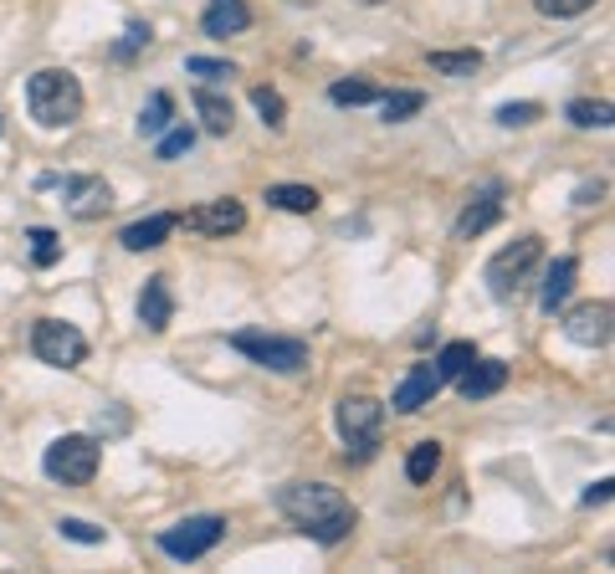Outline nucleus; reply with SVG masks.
I'll return each instance as SVG.
<instances>
[{
	"label": "nucleus",
	"mask_w": 615,
	"mask_h": 574,
	"mask_svg": "<svg viewBox=\"0 0 615 574\" xmlns=\"http://www.w3.org/2000/svg\"><path fill=\"white\" fill-rule=\"evenodd\" d=\"M601 195H605V185H601V180H595V185H585V190H579V205H595V201H601Z\"/></svg>",
	"instance_id": "obj_37"
},
{
	"label": "nucleus",
	"mask_w": 615,
	"mask_h": 574,
	"mask_svg": "<svg viewBox=\"0 0 615 574\" xmlns=\"http://www.w3.org/2000/svg\"><path fill=\"white\" fill-rule=\"evenodd\" d=\"M139 47H149V27H139V21H134V27H129V41H123V47H119V57H123V62H129V57H134Z\"/></svg>",
	"instance_id": "obj_35"
},
{
	"label": "nucleus",
	"mask_w": 615,
	"mask_h": 574,
	"mask_svg": "<svg viewBox=\"0 0 615 574\" xmlns=\"http://www.w3.org/2000/svg\"><path fill=\"white\" fill-rule=\"evenodd\" d=\"M575 278H579V262H575V256H554V262H548L544 282H538V303H544V313L564 308V298L575 293Z\"/></svg>",
	"instance_id": "obj_17"
},
{
	"label": "nucleus",
	"mask_w": 615,
	"mask_h": 574,
	"mask_svg": "<svg viewBox=\"0 0 615 574\" xmlns=\"http://www.w3.org/2000/svg\"><path fill=\"white\" fill-rule=\"evenodd\" d=\"M370 6H380V0H370Z\"/></svg>",
	"instance_id": "obj_38"
},
{
	"label": "nucleus",
	"mask_w": 615,
	"mask_h": 574,
	"mask_svg": "<svg viewBox=\"0 0 615 574\" xmlns=\"http://www.w3.org/2000/svg\"><path fill=\"white\" fill-rule=\"evenodd\" d=\"M268 205L293 211V215H313L319 211V190L313 185H268Z\"/></svg>",
	"instance_id": "obj_20"
},
{
	"label": "nucleus",
	"mask_w": 615,
	"mask_h": 574,
	"mask_svg": "<svg viewBox=\"0 0 615 574\" xmlns=\"http://www.w3.org/2000/svg\"><path fill=\"white\" fill-rule=\"evenodd\" d=\"M544 16H554V21H569V16H585L595 0H534Z\"/></svg>",
	"instance_id": "obj_34"
},
{
	"label": "nucleus",
	"mask_w": 615,
	"mask_h": 574,
	"mask_svg": "<svg viewBox=\"0 0 615 574\" xmlns=\"http://www.w3.org/2000/svg\"><path fill=\"white\" fill-rule=\"evenodd\" d=\"M380 426H385V405H380L375 395H344V401H339V436H344V446L360 456V462L375 456Z\"/></svg>",
	"instance_id": "obj_4"
},
{
	"label": "nucleus",
	"mask_w": 615,
	"mask_h": 574,
	"mask_svg": "<svg viewBox=\"0 0 615 574\" xmlns=\"http://www.w3.org/2000/svg\"><path fill=\"white\" fill-rule=\"evenodd\" d=\"M497 215H503V190H497V185H487V190L477 195V201L467 205V211L456 215V241L482 236L487 226H497Z\"/></svg>",
	"instance_id": "obj_15"
},
{
	"label": "nucleus",
	"mask_w": 615,
	"mask_h": 574,
	"mask_svg": "<svg viewBox=\"0 0 615 574\" xmlns=\"http://www.w3.org/2000/svg\"><path fill=\"white\" fill-rule=\"evenodd\" d=\"M329 98H334L339 108H360V103H375L380 88H375V82H364V78H349V82H334Z\"/></svg>",
	"instance_id": "obj_26"
},
{
	"label": "nucleus",
	"mask_w": 615,
	"mask_h": 574,
	"mask_svg": "<svg viewBox=\"0 0 615 574\" xmlns=\"http://www.w3.org/2000/svg\"><path fill=\"white\" fill-rule=\"evenodd\" d=\"M375 103H380V119H385V123H405V119H415V113L426 108V98H421V93H380Z\"/></svg>",
	"instance_id": "obj_24"
},
{
	"label": "nucleus",
	"mask_w": 615,
	"mask_h": 574,
	"mask_svg": "<svg viewBox=\"0 0 615 574\" xmlns=\"http://www.w3.org/2000/svg\"><path fill=\"white\" fill-rule=\"evenodd\" d=\"M564 119L575 123V129H611V103H605V98H595V103L575 98V103L564 108Z\"/></svg>",
	"instance_id": "obj_22"
},
{
	"label": "nucleus",
	"mask_w": 615,
	"mask_h": 574,
	"mask_svg": "<svg viewBox=\"0 0 615 574\" xmlns=\"http://www.w3.org/2000/svg\"><path fill=\"white\" fill-rule=\"evenodd\" d=\"M431 68L442 78H472L482 68V52H431Z\"/></svg>",
	"instance_id": "obj_25"
},
{
	"label": "nucleus",
	"mask_w": 615,
	"mask_h": 574,
	"mask_svg": "<svg viewBox=\"0 0 615 574\" xmlns=\"http://www.w3.org/2000/svg\"><path fill=\"white\" fill-rule=\"evenodd\" d=\"M595 503H611V477H601L595 487L585 493V507H595Z\"/></svg>",
	"instance_id": "obj_36"
},
{
	"label": "nucleus",
	"mask_w": 615,
	"mask_h": 574,
	"mask_svg": "<svg viewBox=\"0 0 615 574\" xmlns=\"http://www.w3.org/2000/svg\"><path fill=\"white\" fill-rule=\"evenodd\" d=\"M170 113H174V98L170 93H154L144 103V113H139V134H144V139H160L164 129H170Z\"/></svg>",
	"instance_id": "obj_23"
},
{
	"label": "nucleus",
	"mask_w": 615,
	"mask_h": 574,
	"mask_svg": "<svg viewBox=\"0 0 615 574\" xmlns=\"http://www.w3.org/2000/svg\"><path fill=\"white\" fill-rule=\"evenodd\" d=\"M472 360H477V349H472V344H446L442 354H436V370H442V380H456Z\"/></svg>",
	"instance_id": "obj_28"
},
{
	"label": "nucleus",
	"mask_w": 615,
	"mask_h": 574,
	"mask_svg": "<svg viewBox=\"0 0 615 574\" xmlns=\"http://www.w3.org/2000/svg\"><path fill=\"white\" fill-rule=\"evenodd\" d=\"M236 354L256 360L262 370H278V374H303L308 370V344L303 339H278V334H236L231 339Z\"/></svg>",
	"instance_id": "obj_7"
},
{
	"label": "nucleus",
	"mask_w": 615,
	"mask_h": 574,
	"mask_svg": "<svg viewBox=\"0 0 615 574\" xmlns=\"http://www.w3.org/2000/svg\"><path fill=\"white\" fill-rule=\"evenodd\" d=\"M564 339H575V344H585V349H601V344H611V303H579V308H569L564 313Z\"/></svg>",
	"instance_id": "obj_11"
},
{
	"label": "nucleus",
	"mask_w": 615,
	"mask_h": 574,
	"mask_svg": "<svg viewBox=\"0 0 615 574\" xmlns=\"http://www.w3.org/2000/svg\"><path fill=\"white\" fill-rule=\"evenodd\" d=\"M180 226V215H170V211H160V215H144V221H134V226H123L119 231V241H123V252H154L170 231Z\"/></svg>",
	"instance_id": "obj_18"
},
{
	"label": "nucleus",
	"mask_w": 615,
	"mask_h": 574,
	"mask_svg": "<svg viewBox=\"0 0 615 574\" xmlns=\"http://www.w3.org/2000/svg\"><path fill=\"white\" fill-rule=\"evenodd\" d=\"M442 370L436 364H415L411 374L401 380V390H395V411L401 415H415V411H426L431 401H436V390H442Z\"/></svg>",
	"instance_id": "obj_12"
},
{
	"label": "nucleus",
	"mask_w": 615,
	"mask_h": 574,
	"mask_svg": "<svg viewBox=\"0 0 615 574\" xmlns=\"http://www.w3.org/2000/svg\"><path fill=\"white\" fill-rule=\"evenodd\" d=\"M538 262H544V246H538V236H518L513 246H503V252L487 262V288H493L497 303H513V298L528 288V278H534Z\"/></svg>",
	"instance_id": "obj_3"
},
{
	"label": "nucleus",
	"mask_w": 615,
	"mask_h": 574,
	"mask_svg": "<svg viewBox=\"0 0 615 574\" xmlns=\"http://www.w3.org/2000/svg\"><path fill=\"white\" fill-rule=\"evenodd\" d=\"M185 72H195V78H205V82H231V78H236V68L221 62V57H190Z\"/></svg>",
	"instance_id": "obj_30"
},
{
	"label": "nucleus",
	"mask_w": 615,
	"mask_h": 574,
	"mask_svg": "<svg viewBox=\"0 0 615 574\" xmlns=\"http://www.w3.org/2000/svg\"><path fill=\"white\" fill-rule=\"evenodd\" d=\"M201 27H205V37L226 41V37H236V31L252 27V11H246V0H211L205 16H201Z\"/></svg>",
	"instance_id": "obj_16"
},
{
	"label": "nucleus",
	"mask_w": 615,
	"mask_h": 574,
	"mask_svg": "<svg viewBox=\"0 0 615 574\" xmlns=\"http://www.w3.org/2000/svg\"><path fill=\"white\" fill-rule=\"evenodd\" d=\"M278 513L303 528L313 544H339L354 528V503L329 482H288L278 487Z\"/></svg>",
	"instance_id": "obj_1"
},
{
	"label": "nucleus",
	"mask_w": 615,
	"mask_h": 574,
	"mask_svg": "<svg viewBox=\"0 0 615 574\" xmlns=\"http://www.w3.org/2000/svg\"><path fill=\"white\" fill-rule=\"evenodd\" d=\"M27 108L41 129H68L82 119V82L68 68H41L27 82Z\"/></svg>",
	"instance_id": "obj_2"
},
{
	"label": "nucleus",
	"mask_w": 615,
	"mask_h": 574,
	"mask_svg": "<svg viewBox=\"0 0 615 574\" xmlns=\"http://www.w3.org/2000/svg\"><path fill=\"white\" fill-rule=\"evenodd\" d=\"M538 113H544L538 103H503L497 108V123H503V129H528Z\"/></svg>",
	"instance_id": "obj_32"
},
{
	"label": "nucleus",
	"mask_w": 615,
	"mask_h": 574,
	"mask_svg": "<svg viewBox=\"0 0 615 574\" xmlns=\"http://www.w3.org/2000/svg\"><path fill=\"white\" fill-rule=\"evenodd\" d=\"M180 226L185 231H201V236H236L241 226H246V211H241V201H205L195 205V211L180 215Z\"/></svg>",
	"instance_id": "obj_10"
},
{
	"label": "nucleus",
	"mask_w": 615,
	"mask_h": 574,
	"mask_svg": "<svg viewBox=\"0 0 615 574\" xmlns=\"http://www.w3.org/2000/svg\"><path fill=\"white\" fill-rule=\"evenodd\" d=\"M195 103V113H201V129L205 134H231V123H236V113H231V103L221 93H211V88H201V93L190 98Z\"/></svg>",
	"instance_id": "obj_19"
},
{
	"label": "nucleus",
	"mask_w": 615,
	"mask_h": 574,
	"mask_svg": "<svg viewBox=\"0 0 615 574\" xmlns=\"http://www.w3.org/2000/svg\"><path fill=\"white\" fill-rule=\"evenodd\" d=\"M62 201H68L72 221H98V215L113 211V190L98 174H68L62 180Z\"/></svg>",
	"instance_id": "obj_9"
},
{
	"label": "nucleus",
	"mask_w": 615,
	"mask_h": 574,
	"mask_svg": "<svg viewBox=\"0 0 615 574\" xmlns=\"http://www.w3.org/2000/svg\"><path fill=\"white\" fill-rule=\"evenodd\" d=\"M98 472V441L93 436H57L47 446V477L62 487H82Z\"/></svg>",
	"instance_id": "obj_5"
},
{
	"label": "nucleus",
	"mask_w": 615,
	"mask_h": 574,
	"mask_svg": "<svg viewBox=\"0 0 615 574\" xmlns=\"http://www.w3.org/2000/svg\"><path fill=\"white\" fill-rule=\"evenodd\" d=\"M436 467H442V441H415L411 456H405V477L421 487V482L436 477Z\"/></svg>",
	"instance_id": "obj_21"
},
{
	"label": "nucleus",
	"mask_w": 615,
	"mask_h": 574,
	"mask_svg": "<svg viewBox=\"0 0 615 574\" xmlns=\"http://www.w3.org/2000/svg\"><path fill=\"white\" fill-rule=\"evenodd\" d=\"M62 528V538H72V544H103V528H93V523H82V518H62L57 523Z\"/></svg>",
	"instance_id": "obj_33"
},
{
	"label": "nucleus",
	"mask_w": 615,
	"mask_h": 574,
	"mask_svg": "<svg viewBox=\"0 0 615 574\" xmlns=\"http://www.w3.org/2000/svg\"><path fill=\"white\" fill-rule=\"evenodd\" d=\"M252 103H256V113H262V123H268V129H282V123H288V103H282L278 88H256Z\"/></svg>",
	"instance_id": "obj_27"
},
{
	"label": "nucleus",
	"mask_w": 615,
	"mask_h": 574,
	"mask_svg": "<svg viewBox=\"0 0 615 574\" xmlns=\"http://www.w3.org/2000/svg\"><path fill=\"white\" fill-rule=\"evenodd\" d=\"M31 354H37L41 364H52V370H78V364L88 360V339L62 319H41L37 329H31Z\"/></svg>",
	"instance_id": "obj_6"
},
{
	"label": "nucleus",
	"mask_w": 615,
	"mask_h": 574,
	"mask_svg": "<svg viewBox=\"0 0 615 574\" xmlns=\"http://www.w3.org/2000/svg\"><path fill=\"white\" fill-rule=\"evenodd\" d=\"M190 149H195V129H185V123H180V129H170V134L160 139V149H154V154H160V160H180V154H190Z\"/></svg>",
	"instance_id": "obj_31"
},
{
	"label": "nucleus",
	"mask_w": 615,
	"mask_h": 574,
	"mask_svg": "<svg viewBox=\"0 0 615 574\" xmlns=\"http://www.w3.org/2000/svg\"><path fill=\"white\" fill-rule=\"evenodd\" d=\"M226 538V518H215V513H201V518H185L174 523V528H164L160 534V548L170 554V560H201V554H211L215 544Z\"/></svg>",
	"instance_id": "obj_8"
},
{
	"label": "nucleus",
	"mask_w": 615,
	"mask_h": 574,
	"mask_svg": "<svg viewBox=\"0 0 615 574\" xmlns=\"http://www.w3.org/2000/svg\"><path fill=\"white\" fill-rule=\"evenodd\" d=\"M174 319V293H170V278H149L144 293H139V323L149 334H164Z\"/></svg>",
	"instance_id": "obj_14"
},
{
	"label": "nucleus",
	"mask_w": 615,
	"mask_h": 574,
	"mask_svg": "<svg viewBox=\"0 0 615 574\" xmlns=\"http://www.w3.org/2000/svg\"><path fill=\"white\" fill-rule=\"evenodd\" d=\"M57 256H62V241H57V231H47V226L31 231V262H37V268H52Z\"/></svg>",
	"instance_id": "obj_29"
},
{
	"label": "nucleus",
	"mask_w": 615,
	"mask_h": 574,
	"mask_svg": "<svg viewBox=\"0 0 615 574\" xmlns=\"http://www.w3.org/2000/svg\"><path fill=\"white\" fill-rule=\"evenodd\" d=\"M503 385H508V364H503V360H472L467 370L456 374L462 401H487V395H497Z\"/></svg>",
	"instance_id": "obj_13"
}]
</instances>
